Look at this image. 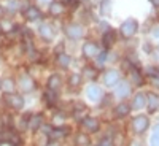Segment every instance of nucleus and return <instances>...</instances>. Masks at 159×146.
Returning <instances> with one entry per match:
<instances>
[{"instance_id":"2","label":"nucleus","mask_w":159,"mask_h":146,"mask_svg":"<svg viewBox=\"0 0 159 146\" xmlns=\"http://www.w3.org/2000/svg\"><path fill=\"white\" fill-rule=\"evenodd\" d=\"M137 27H139V25H137V21L135 19H127L121 25V35L124 38H129V37H132V35L137 32Z\"/></svg>"},{"instance_id":"33","label":"nucleus","mask_w":159,"mask_h":146,"mask_svg":"<svg viewBox=\"0 0 159 146\" xmlns=\"http://www.w3.org/2000/svg\"><path fill=\"white\" fill-rule=\"evenodd\" d=\"M153 3H154L156 7H159V0H153Z\"/></svg>"},{"instance_id":"12","label":"nucleus","mask_w":159,"mask_h":146,"mask_svg":"<svg viewBox=\"0 0 159 146\" xmlns=\"http://www.w3.org/2000/svg\"><path fill=\"white\" fill-rule=\"evenodd\" d=\"M147 99H148L147 103H148V110H150V113L156 111V108L159 107V97H157L156 94H148Z\"/></svg>"},{"instance_id":"29","label":"nucleus","mask_w":159,"mask_h":146,"mask_svg":"<svg viewBox=\"0 0 159 146\" xmlns=\"http://www.w3.org/2000/svg\"><path fill=\"white\" fill-rule=\"evenodd\" d=\"M110 7H111V3L108 2V0H105V2H102V5H100L102 13H108V11H110Z\"/></svg>"},{"instance_id":"6","label":"nucleus","mask_w":159,"mask_h":146,"mask_svg":"<svg viewBox=\"0 0 159 146\" xmlns=\"http://www.w3.org/2000/svg\"><path fill=\"white\" fill-rule=\"evenodd\" d=\"M83 127L89 132H97L99 130V121L96 117H84L83 121H81Z\"/></svg>"},{"instance_id":"11","label":"nucleus","mask_w":159,"mask_h":146,"mask_svg":"<svg viewBox=\"0 0 159 146\" xmlns=\"http://www.w3.org/2000/svg\"><path fill=\"white\" fill-rule=\"evenodd\" d=\"M25 18H27L29 21H37L40 16H42V13H40V10L37 7H29L27 10H25Z\"/></svg>"},{"instance_id":"9","label":"nucleus","mask_w":159,"mask_h":146,"mask_svg":"<svg viewBox=\"0 0 159 146\" xmlns=\"http://www.w3.org/2000/svg\"><path fill=\"white\" fill-rule=\"evenodd\" d=\"M19 84H21V87L25 91V92H29V91H32L34 89V79L29 76V75H22L21 76V79H19Z\"/></svg>"},{"instance_id":"3","label":"nucleus","mask_w":159,"mask_h":146,"mask_svg":"<svg viewBox=\"0 0 159 146\" xmlns=\"http://www.w3.org/2000/svg\"><path fill=\"white\" fill-rule=\"evenodd\" d=\"M5 100H7V103L10 105V107L15 108V110H21L24 107V99L18 94H8L5 97Z\"/></svg>"},{"instance_id":"7","label":"nucleus","mask_w":159,"mask_h":146,"mask_svg":"<svg viewBox=\"0 0 159 146\" xmlns=\"http://www.w3.org/2000/svg\"><path fill=\"white\" fill-rule=\"evenodd\" d=\"M145 105H147V94L139 92V94L134 97V102H132V108H134V110H142Z\"/></svg>"},{"instance_id":"21","label":"nucleus","mask_w":159,"mask_h":146,"mask_svg":"<svg viewBox=\"0 0 159 146\" xmlns=\"http://www.w3.org/2000/svg\"><path fill=\"white\" fill-rule=\"evenodd\" d=\"M76 144L78 146H88L89 144V138L84 134H78L76 135Z\"/></svg>"},{"instance_id":"30","label":"nucleus","mask_w":159,"mask_h":146,"mask_svg":"<svg viewBox=\"0 0 159 146\" xmlns=\"http://www.w3.org/2000/svg\"><path fill=\"white\" fill-rule=\"evenodd\" d=\"M105 59H107V49H105V51H102L100 54H99V65H103Z\"/></svg>"},{"instance_id":"19","label":"nucleus","mask_w":159,"mask_h":146,"mask_svg":"<svg viewBox=\"0 0 159 146\" xmlns=\"http://www.w3.org/2000/svg\"><path fill=\"white\" fill-rule=\"evenodd\" d=\"M49 11H51V15L57 16V15H61V13L64 11V5H62V3H59V2H54V3H51Z\"/></svg>"},{"instance_id":"8","label":"nucleus","mask_w":159,"mask_h":146,"mask_svg":"<svg viewBox=\"0 0 159 146\" xmlns=\"http://www.w3.org/2000/svg\"><path fill=\"white\" fill-rule=\"evenodd\" d=\"M118 78H119V75H118L116 70H108V72H105L103 81H105V84H107V86H113V84L118 83Z\"/></svg>"},{"instance_id":"34","label":"nucleus","mask_w":159,"mask_h":146,"mask_svg":"<svg viewBox=\"0 0 159 146\" xmlns=\"http://www.w3.org/2000/svg\"><path fill=\"white\" fill-rule=\"evenodd\" d=\"M40 2H42V3H49L51 0H40Z\"/></svg>"},{"instance_id":"14","label":"nucleus","mask_w":159,"mask_h":146,"mask_svg":"<svg viewBox=\"0 0 159 146\" xmlns=\"http://www.w3.org/2000/svg\"><path fill=\"white\" fill-rule=\"evenodd\" d=\"M86 94H88V97H89L91 100H97V99L100 97L102 92H100V87H99V86H94V84H92V86L88 87Z\"/></svg>"},{"instance_id":"27","label":"nucleus","mask_w":159,"mask_h":146,"mask_svg":"<svg viewBox=\"0 0 159 146\" xmlns=\"http://www.w3.org/2000/svg\"><path fill=\"white\" fill-rule=\"evenodd\" d=\"M150 144L151 146H159V132H154L151 140H150Z\"/></svg>"},{"instance_id":"10","label":"nucleus","mask_w":159,"mask_h":146,"mask_svg":"<svg viewBox=\"0 0 159 146\" xmlns=\"http://www.w3.org/2000/svg\"><path fill=\"white\" fill-rule=\"evenodd\" d=\"M129 94H130V86H129V83H126V81L118 83L116 95H118V97H127Z\"/></svg>"},{"instance_id":"20","label":"nucleus","mask_w":159,"mask_h":146,"mask_svg":"<svg viewBox=\"0 0 159 146\" xmlns=\"http://www.w3.org/2000/svg\"><path fill=\"white\" fill-rule=\"evenodd\" d=\"M57 62H59L61 67L67 69V67H69V64H70V57H69L67 54H59V56H57Z\"/></svg>"},{"instance_id":"5","label":"nucleus","mask_w":159,"mask_h":146,"mask_svg":"<svg viewBox=\"0 0 159 146\" xmlns=\"http://www.w3.org/2000/svg\"><path fill=\"white\" fill-rule=\"evenodd\" d=\"M83 54L86 57H96L99 54V48L96 43H92V42H86L83 45Z\"/></svg>"},{"instance_id":"1","label":"nucleus","mask_w":159,"mask_h":146,"mask_svg":"<svg viewBox=\"0 0 159 146\" xmlns=\"http://www.w3.org/2000/svg\"><path fill=\"white\" fill-rule=\"evenodd\" d=\"M150 126V121L147 116H135L134 119H132V129H134V132H137V134H143L145 130L148 129Z\"/></svg>"},{"instance_id":"25","label":"nucleus","mask_w":159,"mask_h":146,"mask_svg":"<svg viewBox=\"0 0 159 146\" xmlns=\"http://www.w3.org/2000/svg\"><path fill=\"white\" fill-rule=\"evenodd\" d=\"M2 87H3V89L8 92V94H10V92L13 91V87H15V83H13L11 79H5V81L2 83Z\"/></svg>"},{"instance_id":"18","label":"nucleus","mask_w":159,"mask_h":146,"mask_svg":"<svg viewBox=\"0 0 159 146\" xmlns=\"http://www.w3.org/2000/svg\"><path fill=\"white\" fill-rule=\"evenodd\" d=\"M115 40H116L115 32H108V33H105V35H103V46H105V49H108V48L115 43Z\"/></svg>"},{"instance_id":"4","label":"nucleus","mask_w":159,"mask_h":146,"mask_svg":"<svg viewBox=\"0 0 159 146\" xmlns=\"http://www.w3.org/2000/svg\"><path fill=\"white\" fill-rule=\"evenodd\" d=\"M65 33H67V37L70 38H80L83 35V27L80 24H69L67 27H65Z\"/></svg>"},{"instance_id":"32","label":"nucleus","mask_w":159,"mask_h":146,"mask_svg":"<svg viewBox=\"0 0 159 146\" xmlns=\"http://www.w3.org/2000/svg\"><path fill=\"white\" fill-rule=\"evenodd\" d=\"M153 84H157V86H159V79H156V78H154V79H153Z\"/></svg>"},{"instance_id":"31","label":"nucleus","mask_w":159,"mask_h":146,"mask_svg":"<svg viewBox=\"0 0 159 146\" xmlns=\"http://www.w3.org/2000/svg\"><path fill=\"white\" fill-rule=\"evenodd\" d=\"M100 27L105 29V30H108V29H110V25H108V22H100Z\"/></svg>"},{"instance_id":"23","label":"nucleus","mask_w":159,"mask_h":146,"mask_svg":"<svg viewBox=\"0 0 159 146\" xmlns=\"http://www.w3.org/2000/svg\"><path fill=\"white\" fill-rule=\"evenodd\" d=\"M69 83H70V86H78L80 83H81V76H80L78 73H73L72 76H70V79H69Z\"/></svg>"},{"instance_id":"22","label":"nucleus","mask_w":159,"mask_h":146,"mask_svg":"<svg viewBox=\"0 0 159 146\" xmlns=\"http://www.w3.org/2000/svg\"><path fill=\"white\" fill-rule=\"evenodd\" d=\"M69 134V129H54L52 130V137L54 138H61V137H64V135H67Z\"/></svg>"},{"instance_id":"13","label":"nucleus","mask_w":159,"mask_h":146,"mask_svg":"<svg viewBox=\"0 0 159 146\" xmlns=\"http://www.w3.org/2000/svg\"><path fill=\"white\" fill-rule=\"evenodd\" d=\"M61 78H59V75H51L49 76V79H48V87H49V91H57L59 87H61Z\"/></svg>"},{"instance_id":"28","label":"nucleus","mask_w":159,"mask_h":146,"mask_svg":"<svg viewBox=\"0 0 159 146\" xmlns=\"http://www.w3.org/2000/svg\"><path fill=\"white\" fill-rule=\"evenodd\" d=\"M83 73H84L88 78H94V76H96V70L91 69V67H86V69L83 70Z\"/></svg>"},{"instance_id":"17","label":"nucleus","mask_w":159,"mask_h":146,"mask_svg":"<svg viewBox=\"0 0 159 146\" xmlns=\"http://www.w3.org/2000/svg\"><path fill=\"white\" fill-rule=\"evenodd\" d=\"M38 30H40V35H42L45 40H51L52 38V29L49 27L48 24H42Z\"/></svg>"},{"instance_id":"26","label":"nucleus","mask_w":159,"mask_h":146,"mask_svg":"<svg viewBox=\"0 0 159 146\" xmlns=\"http://www.w3.org/2000/svg\"><path fill=\"white\" fill-rule=\"evenodd\" d=\"M45 99H46V102H48L49 105H52V103L56 102V94H54L52 91H48L46 94H45Z\"/></svg>"},{"instance_id":"35","label":"nucleus","mask_w":159,"mask_h":146,"mask_svg":"<svg viewBox=\"0 0 159 146\" xmlns=\"http://www.w3.org/2000/svg\"><path fill=\"white\" fill-rule=\"evenodd\" d=\"M154 35H159V29H157V30H154Z\"/></svg>"},{"instance_id":"24","label":"nucleus","mask_w":159,"mask_h":146,"mask_svg":"<svg viewBox=\"0 0 159 146\" xmlns=\"http://www.w3.org/2000/svg\"><path fill=\"white\" fill-rule=\"evenodd\" d=\"M132 79H134V83L135 84H142V76H140V72L137 69H132Z\"/></svg>"},{"instance_id":"16","label":"nucleus","mask_w":159,"mask_h":146,"mask_svg":"<svg viewBox=\"0 0 159 146\" xmlns=\"http://www.w3.org/2000/svg\"><path fill=\"white\" fill-rule=\"evenodd\" d=\"M129 111H130V107H129V105H126V103H119L118 107L115 108V114L118 117H124Z\"/></svg>"},{"instance_id":"15","label":"nucleus","mask_w":159,"mask_h":146,"mask_svg":"<svg viewBox=\"0 0 159 146\" xmlns=\"http://www.w3.org/2000/svg\"><path fill=\"white\" fill-rule=\"evenodd\" d=\"M42 121H43L42 114H34V116H30V117H29V126H30V129H32V130H37L40 126H42Z\"/></svg>"},{"instance_id":"36","label":"nucleus","mask_w":159,"mask_h":146,"mask_svg":"<svg viewBox=\"0 0 159 146\" xmlns=\"http://www.w3.org/2000/svg\"><path fill=\"white\" fill-rule=\"evenodd\" d=\"M0 87H2V81H0Z\"/></svg>"}]
</instances>
